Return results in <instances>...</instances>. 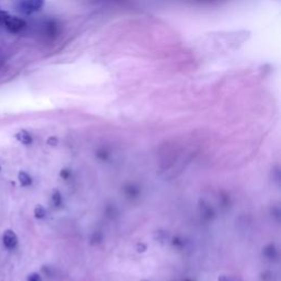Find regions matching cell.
Masks as SVG:
<instances>
[{"mask_svg":"<svg viewBox=\"0 0 281 281\" xmlns=\"http://www.w3.org/2000/svg\"><path fill=\"white\" fill-rule=\"evenodd\" d=\"M2 27L7 29V30L11 33H19L22 30H24L27 23L23 19L11 16L10 13H8L6 16Z\"/></svg>","mask_w":281,"mask_h":281,"instance_id":"6da1fadb","label":"cell"},{"mask_svg":"<svg viewBox=\"0 0 281 281\" xmlns=\"http://www.w3.org/2000/svg\"><path fill=\"white\" fill-rule=\"evenodd\" d=\"M45 4V0H22L19 4V11L23 14H32L39 11Z\"/></svg>","mask_w":281,"mask_h":281,"instance_id":"7a4b0ae2","label":"cell"},{"mask_svg":"<svg viewBox=\"0 0 281 281\" xmlns=\"http://www.w3.org/2000/svg\"><path fill=\"white\" fill-rule=\"evenodd\" d=\"M18 236L17 234L13 232L12 229H7L4 232V235H3V243H4V246L7 248V249H14L17 247L18 245Z\"/></svg>","mask_w":281,"mask_h":281,"instance_id":"3957f363","label":"cell"},{"mask_svg":"<svg viewBox=\"0 0 281 281\" xmlns=\"http://www.w3.org/2000/svg\"><path fill=\"white\" fill-rule=\"evenodd\" d=\"M16 139L20 143L24 144V145H30V144H32V142H33L32 135L30 133H29L28 131H25V130H21V131H19L16 134Z\"/></svg>","mask_w":281,"mask_h":281,"instance_id":"277c9868","label":"cell"},{"mask_svg":"<svg viewBox=\"0 0 281 281\" xmlns=\"http://www.w3.org/2000/svg\"><path fill=\"white\" fill-rule=\"evenodd\" d=\"M18 179L20 182V185L22 187H28L32 184V178L31 176L28 174L25 171H20L18 175Z\"/></svg>","mask_w":281,"mask_h":281,"instance_id":"5b68a950","label":"cell"},{"mask_svg":"<svg viewBox=\"0 0 281 281\" xmlns=\"http://www.w3.org/2000/svg\"><path fill=\"white\" fill-rule=\"evenodd\" d=\"M34 215L37 219H44L46 215V210L44 209V207L42 206H37L34 209Z\"/></svg>","mask_w":281,"mask_h":281,"instance_id":"8992f818","label":"cell"},{"mask_svg":"<svg viewBox=\"0 0 281 281\" xmlns=\"http://www.w3.org/2000/svg\"><path fill=\"white\" fill-rule=\"evenodd\" d=\"M52 203L55 207H60L62 203V194L59 190H55L52 194Z\"/></svg>","mask_w":281,"mask_h":281,"instance_id":"52a82bcc","label":"cell"},{"mask_svg":"<svg viewBox=\"0 0 281 281\" xmlns=\"http://www.w3.org/2000/svg\"><path fill=\"white\" fill-rule=\"evenodd\" d=\"M46 143L48 144L49 146H56L57 144H59V140H57L56 136H49V138L46 141Z\"/></svg>","mask_w":281,"mask_h":281,"instance_id":"ba28073f","label":"cell"},{"mask_svg":"<svg viewBox=\"0 0 281 281\" xmlns=\"http://www.w3.org/2000/svg\"><path fill=\"white\" fill-rule=\"evenodd\" d=\"M27 281H42V279H41V276L39 275V273L33 272V273H31L30 276L28 277Z\"/></svg>","mask_w":281,"mask_h":281,"instance_id":"9c48e42d","label":"cell"},{"mask_svg":"<svg viewBox=\"0 0 281 281\" xmlns=\"http://www.w3.org/2000/svg\"><path fill=\"white\" fill-rule=\"evenodd\" d=\"M60 175L64 179H68V177L70 176V170L69 169H63V170H61Z\"/></svg>","mask_w":281,"mask_h":281,"instance_id":"30bf717a","label":"cell"},{"mask_svg":"<svg viewBox=\"0 0 281 281\" xmlns=\"http://www.w3.org/2000/svg\"><path fill=\"white\" fill-rule=\"evenodd\" d=\"M136 249H138L139 253H141V251H144V250L146 249V246H145V245H141V244H139V245H138V248H136Z\"/></svg>","mask_w":281,"mask_h":281,"instance_id":"8fae6325","label":"cell"},{"mask_svg":"<svg viewBox=\"0 0 281 281\" xmlns=\"http://www.w3.org/2000/svg\"><path fill=\"white\" fill-rule=\"evenodd\" d=\"M142 281H148V280H142Z\"/></svg>","mask_w":281,"mask_h":281,"instance_id":"7c38bea8","label":"cell"},{"mask_svg":"<svg viewBox=\"0 0 281 281\" xmlns=\"http://www.w3.org/2000/svg\"><path fill=\"white\" fill-rule=\"evenodd\" d=\"M0 170H2V167H0Z\"/></svg>","mask_w":281,"mask_h":281,"instance_id":"4fadbf2b","label":"cell"}]
</instances>
